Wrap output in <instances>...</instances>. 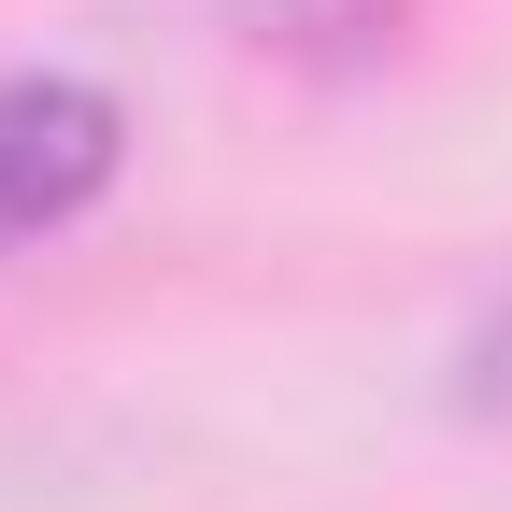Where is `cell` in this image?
<instances>
[{"instance_id":"6da1fadb","label":"cell","mask_w":512,"mask_h":512,"mask_svg":"<svg viewBox=\"0 0 512 512\" xmlns=\"http://www.w3.org/2000/svg\"><path fill=\"white\" fill-rule=\"evenodd\" d=\"M114 185V100L72 72H0V256L72 228Z\"/></svg>"},{"instance_id":"7a4b0ae2","label":"cell","mask_w":512,"mask_h":512,"mask_svg":"<svg viewBox=\"0 0 512 512\" xmlns=\"http://www.w3.org/2000/svg\"><path fill=\"white\" fill-rule=\"evenodd\" d=\"M470 399H498V413H512V313H498V328H484V356H470Z\"/></svg>"}]
</instances>
